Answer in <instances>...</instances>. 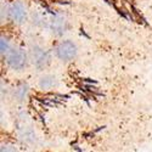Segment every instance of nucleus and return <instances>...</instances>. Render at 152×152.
Listing matches in <instances>:
<instances>
[{"instance_id":"nucleus-5","label":"nucleus","mask_w":152,"mask_h":152,"mask_svg":"<svg viewBox=\"0 0 152 152\" xmlns=\"http://www.w3.org/2000/svg\"><path fill=\"white\" fill-rule=\"evenodd\" d=\"M49 29L55 37H62L68 29V21L65 16L56 14L49 21Z\"/></svg>"},{"instance_id":"nucleus-8","label":"nucleus","mask_w":152,"mask_h":152,"mask_svg":"<svg viewBox=\"0 0 152 152\" xmlns=\"http://www.w3.org/2000/svg\"><path fill=\"white\" fill-rule=\"evenodd\" d=\"M11 49V45H10V40L7 39V38H5L4 35L1 37V40H0V53H1V55H6Z\"/></svg>"},{"instance_id":"nucleus-4","label":"nucleus","mask_w":152,"mask_h":152,"mask_svg":"<svg viewBox=\"0 0 152 152\" xmlns=\"http://www.w3.org/2000/svg\"><path fill=\"white\" fill-rule=\"evenodd\" d=\"M7 17L16 24H23L27 21L28 12L27 7L22 1H15L7 6Z\"/></svg>"},{"instance_id":"nucleus-3","label":"nucleus","mask_w":152,"mask_h":152,"mask_svg":"<svg viewBox=\"0 0 152 152\" xmlns=\"http://www.w3.org/2000/svg\"><path fill=\"white\" fill-rule=\"evenodd\" d=\"M54 54L62 62H71L77 57L78 48L72 40H62L55 46Z\"/></svg>"},{"instance_id":"nucleus-2","label":"nucleus","mask_w":152,"mask_h":152,"mask_svg":"<svg viewBox=\"0 0 152 152\" xmlns=\"http://www.w3.org/2000/svg\"><path fill=\"white\" fill-rule=\"evenodd\" d=\"M29 58L33 63V66L38 71L46 68L50 65V62H51V55H50V53L40 45H33L31 48Z\"/></svg>"},{"instance_id":"nucleus-1","label":"nucleus","mask_w":152,"mask_h":152,"mask_svg":"<svg viewBox=\"0 0 152 152\" xmlns=\"http://www.w3.org/2000/svg\"><path fill=\"white\" fill-rule=\"evenodd\" d=\"M6 65L14 71H22L26 68L28 62V55L21 48H11L5 55Z\"/></svg>"},{"instance_id":"nucleus-6","label":"nucleus","mask_w":152,"mask_h":152,"mask_svg":"<svg viewBox=\"0 0 152 152\" xmlns=\"http://www.w3.org/2000/svg\"><path fill=\"white\" fill-rule=\"evenodd\" d=\"M57 84H58L57 78L53 74H45L38 82V85H39L42 90H53L54 88L57 86Z\"/></svg>"},{"instance_id":"nucleus-7","label":"nucleus","mask_w":152,"mask_h":152,"mask_svg":"<svg viewBox=\"0 0 152 152\" xmlns=\"http://www.w3.org/2000/svg\"><path fill=\"white\" fill-rule=\"evenodd\" d=\"M28 91H29V88L26 83H21L16 86V89L14 90V97L17 100V101H24L28 95Z\"/></svg>"}]
</instances>
